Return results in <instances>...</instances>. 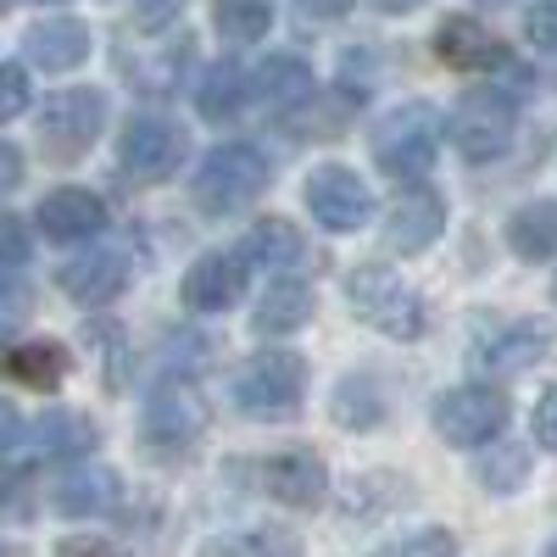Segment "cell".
<instances>
[{
	"label": "cell",
	"mask_w": 557,
	"mask_h": 557,
	"mask_svg": "<svg viewBox=\"0 0 557 557\" xmlns=\"http://www.w3.org/2000/svg\"><path fill=\"white\" fill-rule=\"evenodd\" d=\"M546 557H557V535H552V546H546Z\"/></svg>",
	"instance_id": "cell-46"
},
{
	"label": "cell",
	"mask_w": 557,
	"mask_h": 557,
	"mask_svg": "<svg viewBox=\"0 0 557 557\" xmlns=\"http://www.w3.org/2000/svg\"><path fill=\"white\" fill-rule=\"evenodd\" d=\"M28 67H17V62H0V123H12V117H23L28 112Z\"/></svg>",
	"instance_id": "cell-33"
},
{
	"label": "cell",
	"mask_w": 557,
	"mask_h": 557,
	"mask_svg": "<svg viewBox=\"0 0 557 557\" xmlns=\"http://www.w3.org/2000/svg\"><path fill=\"white\" fill-rule=\"evenodd\" d=\"M441 235H446V201L430 190L424 178L407 184V190L391 201V212H385V246L396 257H418V251H430Z\"/></svg>",
	"instance_id": "cell-13"
},
{
	"label": "cell",
	"mask_w": 557,
	"mask_h": 557,
	"mask_svg": "<svg viewBox=\"0 0 557 557\" xmlns=\"http://www.w3.org/2000/svg\"><path fill=\"white\" fill-rule=\"evenodd\" d=\"M184 151H190V139H184V128H173L168 117H128L123 134H117V162L139 184L173 178L178 162H184Z\"/></svg>",
	"instance_id": "cell-11"
},
{
	"label": "cell",
	"mask_w": 557,
	"mask_h": 557,
	"mask_svg": "<svg viewBox=\"0 0 557 557\" xmlns=\"http://www.w3.org/2000/svg\"><path fill=\"white\" fill-rule=\"evenodd\" d=\"M246 296V257L240 251H201L184 273V307L190 312H228Z\"/></svg>",
	"instance_id": "cell-16"
},
{
	"label": "cell",
	"mask_w": 557,
	"mask_h": 557,
	"mask_svg": "<svg viewBox=\"0 0 557 557\" xmlns=\"http://www.w3.org/2000/svg\"><path fill=\"white\" fill-rule=\"evenodd\" d=\"M441 134H446V117L430 101H401L374 128V162H380V173L396 178V184L430 178V168L441 157Z\"/></svg>",
	"instance_id": "cell-2"
},
{
	"label": "cell",
	"mask_w": 557,
	"mask_h": 557,
	"mask_svg": "<svg viewBox=\"0 0 557 557\" xmlns=\"http://www.w3.org/2000/svg\"><path fill=\"white\" fill-rule=\"evenodd\" d=\"M268 190V157L251 146V139H223V146H212L190 178V196L207 218H228L251 207L257 196Z\"/></svg>",
	"instance_id": "cell-3"
},
{
	"label": "cell",
	"mask_w": 557,
	"mask_h": 557,
	"mask_svg": "<svg viewBox=\"0 0 557 557\" xmlns=\"http://www.w3.org/2000/svg\"><path fill=\"white\" fill-rule=\"evenodd\" d=\"M45 7H57V0H45Z\"/></svg>",
	"instance_id": "cell-48"
},
{
	"label": "cell",
	"mask_w": 557,
	"mask_h": 557,
	"mask_svg": "<svg viewBox=\"0 0 557 557\" xmlns=\"http://www.w3.org/2000/svg\"><path fill=\"white\" fill-rule=\"evenodd\" d=\"M435 57L451 67V73H485V67H502L507 51L491 28H480L474 17H446L435 28Z\"/></svg>",
	"instance_id": "cell-19"
},
{
	"label": "cell",
	"mask_w": 557,
	"mask_h": 557,
	"mask_svg": "<svg viewBox=\"0 0 557 557\" xmlns=\"http://www.w3.org/2000/svg\"><path fill=\"white\" fill-rule=\"evenodd\" d=\"M67 368H73V357L57 341H23V346L0 351V374L28 385V391H57L67 380Z\"/></svg>",
	"instance_id": "cell-20"
},
{
	"label": "cell",
	"mask_w": 557,
	"mask_h": 557,
	"mask_svg": "<svg viewBox=\"0 0 557 557\" xmlns=\"http://www.w3.org/2000/svg\"><path fill=\"white\" fill-rule=\"evenodd\" d=\"M246 101H251V78H246L235 62L207 67V73H201V84H196V112H201L207 123H228Z\"/></svg>",
	"instance_id": "cell-25"
},
{
	"label": "cell",
	"mask_w": 557,
	"mask_h": 557,
	"mask_svg": "<svg viewBox=\"0 0 557 557\" xmlns=\"http://www.w3.org/2000/svg\"><path fill=\"white\" fill-rule=\"evenodd\" d=\"M34 123H39V151L45 157L51 162H78L107 128V89H89V84L57 89V96H45Z\"/></svg>",
	"instance_id": "cell-5"
},
{
	"label": "cell",
	"mask_w": 557,
	"mask_h": 557,
	"mask_svg": "<svg viewBox=\"0 0 557 557\" xmlns=\"http://www.w3.org/2000/svg\"><path fill=\"white\" fill-rule=\"evenodd\" d=\"M312 290L301 285V278H278V285H268L262 290V301H257V312H251V330L257 335H296V330H307L312 323Z\"/></svg>",
	"instance_id": "cell-22"
},
{
	"label": "cell",
	"mask_w": 557,
	"mask_h": 557,
	"mask_svg": "<svg viewBox=\"0 0 557 557\" xmlns=\"http://www.w3.org/2000/svg\"><path fill=\"white\" fill-rule=\"evenodd\" d=\"M212 23L228 45H257L273 28V0H212Z\"/></svg>",
	"instance_id": "cell-29"
},
{
	"label": "cell",
	"mask_w": 557,
	"mask_h": 557,
	"mask_svg": "<svg viewBox=\"0 0 557 557\" xmlns=\"http://www.w3.org/2000/svg\"><path fill=\"white\" fill-rule=\"evenodd\" d=\"M474 7H507V0H474Z\"/></svg>",
	"instance_id": "cell-45"
},
{
	"label": "cell",
	"mask_w": 557,
	"mask_h": 557,
	"mask_svg": "<svg viewBox=\"0 0 557 557\" xmlns=\"http://www.w3.org/2000/svg\"><path fill=\"white\" fill-rule=\"evenodd\" d=\"M28 480L23 474H0V513H28Z\"/></svg>",
	"instance_id": "cell-40"
},
{
	"label": "cell",
	"mask_w": 557,
	"mask_h": 557,
	"mask_svg": "<svg viewBox=\"0 0 557 557\" xmlns=\"http://www.w3.org/2000/svg\"><path fill=\"white\" fill-rule=\"evenodd\" d=\"M89 45H96V39H89V28L78 17H45V23H34L23 34V51H28V62L39 73H73V67H84Z\"/></svg>",
	"instance_id": "cell-18"
},
{
	"label": "cell",
	"mask_w": 557,
	"mask_h": 557,
	"mask_svg": "<svg viewBox=\"0 0 557 557\" xmlns=\"http://www.w3.org/2000/svg\"><path fill=\"white\" fill-rule=\"evenodd\" d=\"M28 307H34V296L17 285L12 273H0V335H7V330H17V323L28 318Z\"/></svg>",
	"instance_id": "cell-36"
},
{
	"label": "cell",
	"mask_w": 557,
	"mask_h": 557,
	"mask_svg": "<svg viewBox=\"0 0 557 557\" xmlns=\"http://www.w3.org/2000/svg\"><path fill=\"white\" fill-rule=\"evenodd\" d=\"M307 391V362L301 351H257L240 380H235V407L246 418H290Z\"/></svg>",
	"instance_id": "cell-7"
},
{
	"label": "cell",
	"mask_w": 557,
	"mask_h": 557,
	"mask_svg": "<svg viewBox=\"0 0 557 557\" xmlns=\"http://www.w3.org/2000/svg\"><path fill=\"white\" fill-rule=\"evenodd\" d=\"M374 7H380V12H391V17H401V12H418L424 0H374Z\"/></svg>",
	"instance_id": "cell-44"
},
{
	"label": "cell",
	"mask_w": 557,
	"mask_h": 557,
	"mask_svg": "<svg viewBox=\"0 0 557 557\" xmlns=\"http://www.w3.org/2000/svg\"><path fill=\"white\" fill-rule=\"evenodd\" d=\"M84 341H89V357L101 362V385L107 391H128V380H134V346L123 335V323L117 318H89Z\"/></svg>",
	"instance_id": "cell-24"
},
{
	"label": "cell",
	"mask_w": 557,
	"mask_h": 557,
	"mask_svg": "<svg viewBox=\"0 0 557 557\" xmlns=\"http://www.w3.org/2000/svg\"><path fill=\"white\" fill-rule=\"evenodd\" d=\"M7 7H12V0H0V12H7Z\"/></svg>",
	"instance_id": "cell-47"
},
{
	"label": "cell",
	"mask_w": 557,
	"mask_h": 557,
	"mask_svg": "<svg viewBox=\"0 0 557 557\" xmlns=\"http://www.w3.org/2000/svg\"><path fill=\"white\" fill-rule=\"evenodd\" d=\"M524 39L535 45V51L557 57V0H530V12H524Z\"/></svg>",
	"instance_id": "cell-34"
},
{
	"label": "cell",
	"mask_w": 557,
	"mask_h": 557,
	"mask_svg": "<svg viewBox=\"0 0 557 557\" xmlns=\"http://www.w3.org/2000/svg\"><path fill=\"white\" fill-rule=\"evenodd\" d=\"M17 178H23V157L7 146V139H0V190H12Z\"/></svg>",
	"instance_id": "cell-42"
},
{
	"label": "cell",
	"mask_w": 557,
	"mask_h": 557,
	"mask_svg": "<svg viewBox=\"0 0 557 557\" xmlns=\"http://www.w3.org/2000/svg\"><path fill=\"white\" fill-rule=\"evenodd\" d=\"M513 123H519V107L507 89H469L457 107H451V146L457 157H469V162H496L507 146H513Z\"/></svg>",
	"instance_id": "cell-6"
},
{
	"label": "cell",
	"mask_w": 557,
	"mask_h": 557,
	"mask_svg": "<svg viewBox=\"0 0 557 557\" xmlns=\"http://www.w3.org/2000/svg\"><path fill=\"white\" fill-rule=\"evenodd\" d=\"M240 257L257 268H296L301 262V235L290 218H257L240 240Z\"/></svg>",
	"instance_id": "cell-27"
},
{
	"label": "cell",
	"mask_w": 557,
	"mask_h": 557,
	"mask_svg": "<svg viewBox=\"0 0 557 557\" xmlns=\"http://www.w3.org/2000/svg\"><path fill=\"white\" fill-rule=\"evenodd\" d=\"M184 12V0H139V23H168Z\"/></svg>",
	"instance_id": "cell-41"
},
{
	"label": "cell",
	"mask_w": 557,
	"mask_h": 557,
	"mask_svg": "<svg viewBox=\"0 0 557 557\" xmlns=\"http://www.w3.org/2000/svg\"><path fill=\"white\" fill-rule=\"evenodd\" d=\"M312 67L301 57H268L257 73H251V96L268 107V112H290L301 101H312Z\"/></svg>",
	"instance_id": "cell-21"
},
{
	"label": "cell",
	"mask_w": 557,
	"mask_h": 557,
	"mask_svg": "<svg viewBox=\"0 0 557 557\" xmlns=\"http://www.w3.org/2000/svg\"><path fill=\"white\" fill-rule=\"evenodd\" d=\"M346 301H351V312L368 323V330L385 335V341H418L430 330L424 296H418L407 278L396 268H385V262H357L346 273Z\"/></svg>",
	"instance_id": "cell-1"
},
{
	"label": "cell",
	"mask_w": 557,
	"mask_h": 557,
	"mask_svg": "<svg viewBox=\"0 0 557 557\" xmlns=\"http://www.w3.org/2000/svg\"><path fill=\"white\" fill-rule=\"evenodd\" d=\"M34 441H39L34 446L39 457H78V451L96 446V424L78 418V412H45L34 424Z\"/></svg>",
	"instance_id": "cell-30"
},
{
	"label": "cell",
	"mask_w": 557,
	"mask_h": 557,
	"mask_svg": "<svg viewBox=\"0 0 557 557\" xmlns=\"http://www.w3.org/2000/svg\"><path fill=\"white\" fill-rule=\"evenodd\" d=\"M201 557H301V541L290 530H273V524H251V530H218Z\"/></svg>",
	"instance_id": "cell-26"
},
{
	"label": "cell",
	"mask_w": 557,
	"mask_h": 557,
	"mask_svg": "<svg viewBox=\"0 0 557 557\" xmlns=\"http://www.w3.org/2000/svg\"><path fill=\"white\" fill-rule=\"evenodd\" d=\"M552 296H557V285H552Z\"/></svg>",
	"instance_id": "cell-49"
},
{
	"label": "cell",
	"mask_w": 557,
	"mask_h": 557,
	"mask_svg": "<svg viewBox=\"0 0 557 557\" xmlns=\"http://www.w3.org/2000/svg\"><path fill=\"white\" fill-rule=\"evenodd\" d=\"M535 441L546 451H557V385H546L541 401H535Z\"/></svg>",
	"instance_id": "cell-37"
},
{
	"label": "cell",
	"mask_w": 557,
	"mask_h": 557,
	"mask_svg": "<svg viewBox=\"0 0 557 557\" xmlns=\"http://www.w3.org/2000/svg\"><path fill=\"white\" fill-rule=\"evenodd\" d=\"M57 513L67 519H101V513H117L123 507V480L112 469H101V462H78V469H67L57 480V496H51Z\"/></svg>",
	"instance_id": "cell-17"
},
{
	"label": "cell",
	"mask_w": 557,
	"mask_h": 557,
	"mask_svg": "<svg viewBox=\"0 0 557 557\" xmlns=\"http://www.w3.org/2000/svg\"><path fill=\"white\" fill-rule=\"evenodd\" d=\"M34 223H39V235L45 240H57V246H73V240H96L107 235V201L96 190H78V184H67V190H51L39 207H34Z\"/></svg>",
	"instance_id": "cell-15"
},
{
	"label": "cell",
	"mask_w": 557,
	"mask_h": 557,
	"mask_svg": "<svg viewBox=\"0 0 557 557\" xmlns=\"http://www.w3.org/2000/svg\"><path fill=\"white\" fill-rule=\"evenodd\" d=\"M307 212L318 228H330V235H357V228L374 223V190L341 162H323L307 173V190H301Z\"/></svg>",
	"instance_id": "cell-10"
},
{
	"label": "cell",
	"mask_w": 557,
	"mask_h": 557,
	"mask_svg": "<svg viewBox=\"0 0 557 557\" xmlns=\"http://www.w3.org/2000/svg\"><path fill=\"white\" fill-rule=\"evenodd\" d=\"M28 251H34L28 223H23L17 212H0V268H23V262H28Z\"/></svg>",
	"instance_id": "cell-35"
},
{
	"label": "cell",
	"mask_w": 557,
	"mask_h": 557,
	"mask_svg": "<svg viewBox=\"0 0 557 557\" xmlns=\"http://www.w3.org/2000/svg\"><path fill=\"white\" fill-rule=\"evenodd\" d=\"M23 418H17V407L12 401H0V457H7V451H17L23 446Z\"/></svg>",
	"instance_id": "cell-39"
},
{
	"label": "cell",
	"mask_w": 557,
	"mask_h": 557,
	"mask_svg": "<svg viewBox=\"0 0 557 557\" xmlns=\"http://www.w3.org/2000/svg\"><path fill=\"white\" fill-rule=\"evenodd\" d=\"M507 246L524 262H552L557 257V201H530L507 218Z\"/></svg>",
	"instance_id": "cell-23"
},
{
	"label": "cell",
	"mask_w": 557,
	"mask_h": 557,
	"mask_svg": "<svg viewBox=\"0 0 557 557\" xmlns=\"http://www.w3.org/2000/svg\"><path fill=\"white\" fill-rule=\"evenodd\" d=\"M335 424L341 430H374L380 418H385V396H380V385L368 380V374H346L341 385H335Z\"/></svg>",
	"instance_id": "cell-28"
},
{
	"label": "cell",
	"mask_w": 557,
	"mask_h": 557,
	"mask_svg": "<svg viewBox=\"0 0 557 557\" xmlns=\"http://www.w3.org/2000/svg\"><path fill=\"white\" fill-rule=\"evenodd\" d=\"M62 290L78 301V307H107L128 290V278H134V246H101V251H84L73 257L62 273Z\"/></svg>",
	"instance_id": "cell-14"
},
{
	"label": "cell",
	"mask_w": 557,
	"mask_h": 557,
	"mask_svg": "<svg viewBox=\"0 0 557 557\" xmlns=\"http://www.w3.org/2000/svg\"><path fill=\"white\" fill-rule=\"evenodd\" d=\"M374 557H457V535L451 530H418V535H401L396 546H385Z\"/></svg>",
	"instance_id": "cell-32"
},
{
	"label": "cell",
	"mask_w": 557,
	"mask_h": 557,
	"mask_svg": "<svg viewBox=\"0 0 557 557\" xmlns=\"http://www.w3.org/2000/svg\"><path fill=\"white\" fill-rule=\"evenodd\" d=\"M524 474H530V446H513V441H502V435H496V446L480 451V462H474V480H480L485 491H496V496H513V491L524 485Z\"/></svg>",
	"instance_id": "cell-31"
},
{
	"label": "cell",
	"mask_w": 557,
	"mask_h": 557,
	"mask_svg": "<svg viewBox=\"0 0 557 557\" xmlns=\"http://www.w3.org/2000/svg\"><path fill=\"white\" fill-rule=\"evenodd\" d=\"M435 435L446 446H491L502 430H507V418H513V407H507V396L496 385H457V391H441L435 396Z\"/></svg>",
	"instance_id": "cell-9"
},
{
	"label": "cell",
	"mask_w": 557,
	"mask_h": 557,
	"mask_svg": "<svg viewBox=\"0 0 557 557\" xmlns=\"http://www.w3.org/2000/svg\"><path fill=\"white\" fill-rule=\"evenodd\" d=\"M346 7H351V0H307V12H312V17H341Z\"/></svg>",
	"instance_id": "cell-43"
},
{
	"label": "cell",
	"mask_w": 557,
	"mask_h": 557,
	"mask_svg": "<svg viewBox=\"0 0 557 557\" xmlns=\"http://www.w3.org/2000/svg\"><path fill=\"white\" fill-rule=\"evenodd\" d=\"M257 480L278 507L312 513V507H323V496H330V462H323L318 451H307V446H290V451H273L257 469Z\"/></svg>",
	"instance_id": "cell-12"
},
{
	"label": "cell",
	"mask_w": 557,
	"mask_h": 557,
	"mask_svg": "<svg viewBox=\"0 0 557 557\" xmlns=\"http://www.w3.org/2000/svg\"><path fill=\"white\" fill-rule=\"evenodd\" d=\"M57 557H123V552L112 541H101V535H73V541L57 546Z\"/></svg>",
	"instance_id": "cell-38"
},
{
	"label": "cell",
	"mask_w": 557,
	"mask_h": 557,
	"mask_svg": "<svg viewBox=\"0 0 557 557\" xmlns=\"http://www.w3.org/2000/svg\"><path fill=\"white\" fill-rule=\"evenodd\" d=\"M546 351H552V330L535 318H491L469 341V362L485 380H513L524 368H535Z\"/></svg>",
	"instance_id": "cell-8"
},
{
	"label": "cell",
	"mask_w": 557,
	"mask_h": 557,
	"mask_svg": "<svg viewBox=\"0 0 557 557\" xmlns=\"http://www.w3.org/2000/svg\"><path fill=\"white\" fill-rule=\"evenodd\" d=\"M212 424V407L207 396L196 391V380H162L146 407H139V435H146V446L157 457H178V451H190Z\"/></svg>",
	"instance_id": "cell-4"
}]
</instances>
